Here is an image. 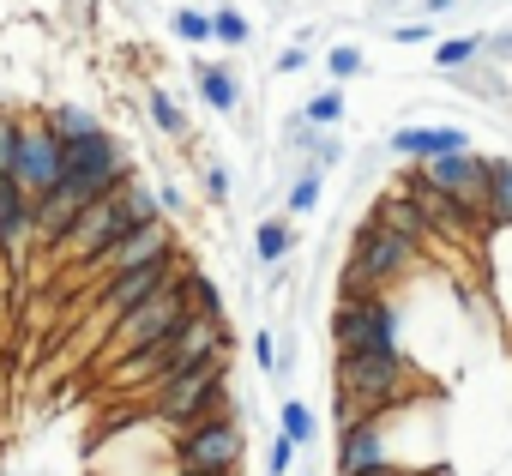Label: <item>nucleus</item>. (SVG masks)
Masks as SVG:
<instances>
[{
  "label": "nucleus",
  "mask_w": 512,
  "mask_h": 476,
  "mask_svg": "<svg viewBox=\"0 0 512 476\" xmlns=\"http://www.w3.org/2000/svg\"><path fill=\"white\" fill-rule=\"evenodd\" d=\"M211 410H229V350H217V356H205V362H193L145 392V416L169 434L211 416Z\"/></svg>",
  "instance_id": "nucleus-1"
},
{
  "label": "nucleus",
  "mask_w": 512,
  "mask_h": 476,
  "mask_svg": "<svg viewBox=\"0 0 512 476\" xmlns=\"http://www.w3.org/2000/svg\"><path fill=\"white\" fill-rule=\"evenodd\" d=\"M332 380H338V398H350L362 416H386V410L410 404V362H404V350H356V356H338Z\"/></svg>",
  "instance_id": "nucleus-2"
},
{
  "label": "nucleus",
  "mask_w": 512,
  "mask_h": 476,
  "mask_svg": "<svg viewBox=\"0 0 512 476\" xmlns=\"http://www.w3.org/2000/svg\"><path fill=\"white\" fill-rule=\"evenodd\" d=\"M416 242L398 229H386L380 217H368L356 229V248H350V266H344V296H374V290H392L410 266H416Z\"/></svg>",
  "instance_id": "nucleus-3"
},
{
  "label": "nucleus",
  "mask_w": 512,
  "mask_h": 476,
  "mask_svg": "<svg viewBox=\"0 0 512 476\" xmlns=\"http://www.w3.org/2000/svg\"><path fill=\"white\" fill-rule=\"evenodd\" d=\"M241 458H247V434L229 410H211V416L169 434V464L175 470H241Z\"/></svg>",
  "instance_id": "nucleus-4"
},
{
  "label": "nucleus",
  "mask_w": 512,
  "mask_h": 476,
  "mask_svg": "<svg viewBox=\"0 0 512 476\" xmlns=\"http://www.w3.org/2000/svg\"><path fill=\"white\" fill-rule=\"evenodd\" d=\"M181 320H187V296H181V272H175L157 296H145L139 308H127V314L103 332V362H115V356H127V350H145V344H157V338H169Z\"/></svg>",
  "instance_id": "nucleus-5"
},
{
  "label": "nucleus",
  "mask_w": 512,
  "mask_h": 476,
  "mask_svg": "<svg viewBox=\"0 0 512 476\" xmlns=\"http://www.w3.org/2000/svg\"><path fill=\"white\" fill-rule=\"evenodd\" d=\"M175 272H181V254H163V260H145V266L109 272V278H103V290H97V296H91V308H85V314H91V338H103V332H109L127 308H139L145 296H157Z\"/></svg>",
  "instance_id": "nucleus-6"
},
{
  "label": "nucleus",
  "mask_w": 512,
  "mask_h": 476,
  "mask_svg": "<svg viewBox=\"0 0 512 476\" xmlns=\"http://www.w3.org/2000/svg\"><path fill=\"white\" fill-rule=\"evenodd\" d=\"M332 344H338V356H356V350H398V308L386 302V290H374V296H344L338 314H332Z\"/></svg>",
  "instance_id": "nucleus-7"
},
{
  "label": "nucleus",
  "mask_w": 512,
  "mask_h": 476,
  "mask_svg": "<svg viewBox=\"0 0 512 476\" xmlns=\"http://www.w3.org/2000/svg\"><path fill=\"white\" fill-rule=\"evenodd\" d=\"M163 254H175V229H169V217H151V223H133L127 235H115V242H109L97 260H85L79 272H85V278H109V272L163 260Z\"/></svg>",
  "instance_id": "nucleus-8"
},
{
  "label": "nucleus",
  "mask_w": 512,
  "mask_h": 476,
  "mask_svg": "<svg viewBox=\"0 0 512 476\" xmlns=\"http://www.w3.org/2000/svg\"><path fill=\"white\" fill-rule=\"evenodd\" d=\"M37 248V211H31V193L19 187V175L0 169V266L7 272H25Z\"/></svg>",
  "instance_id": "nucleus-9"
},
{
  "label": "nucleus",
  "mask_w": 512,
  "mask_h": 476,
  "mask_svg": "<svg viewBox=\"0 0 512 476\" xmlns=\"http://www.w3.org/2000/svg\"><path fill=\"white\" fill-rule=\"evenodd\" d=\"M13 175H19V187H25V193H43V187H55V181L67 175L61 133H55L43 115L19 127V157H13Z\"/></svg>",
  "instance_id": "nucleus-10"
},
{
  "label": "nucleus",
  "mask_w": 512,
  "mask_h": 476,
  "mask_svg": "<svg viewBox=\"0 0 512 476\" xmlns=\"http://www.w3.org/2000/svg\"><path fill=\"white\" fill-rule=\"evenodd\" d=\"M416 175L428 181V187H440L446 199H458V205H470V211H482V187H488V157H476V151H446V157H416ZM488 217V211H482Z\"/></svg>",
  "instance_id": "nucleus-11"
},
{
  "label": "nucleus",
  "mask_w": 512,
  "mask_h": 476,
  "mask_svg": "<svg viewBox=\"0 0 512 476\" xmlns=\"http://www.w3.org/2000/svg\"><path fill=\"white\" fill-rule=\"evenodd\" d=\"M338 476H362V470H380L392 464V446H386V416H356L350 428H338V452H332Z\"/></svg>",
  "instance_id": "nucleus-12"
},
{
  "label": "nucleus",
  "mask_w": 512,
  "mask_h": 476,
  "mask_svg": "<svg viewBox=\"0 0 512 476\" xmlns=\"http://www.w3.org/2000/svg\"><path fill=\"white\" fill-rule=\"evenodd\" d=\"M446 151H470L464 127H398L392 133V157H446Z\"/></svg>",
  "instance_id": "nucleus-13"
},
{
  "label": "nucleus",
  "mask_w": 512,
  "mask_h": 476,
  "mask_svg": "<svg viewBox=\"0 0 512 476\" xmlns=\"http://www.w3.org/2000/svg\"><path fill=\"white\" fill-rule=\"evenodd\" d=\"M374 217H380L386 229H398V235H410V242H416V248H422V242H428V235H434V223H428V217L416 211V199H410V193H386V199L374 205Z\"/></svg>",
  "instance_id": "nucleus-14"
},
{
  "label": "nucleus",
  "mask_w": 512,
  "mask_h": 476,
  "mask_svg": "<svg viewBox=\"0 0 512 476\" xmlns=\"http://www.w3.org/2000/svg\"><path fill=\"white\" fill-rule=\"evenodd\" d=\"M193 79H199V97H205V109H217V115L241 109V85H235V73H229V67L193 61Z\"/></svg>",
  "instance_id": "nucleus-15"
},
{
  "label": "nucleus",
  "mask_w": 512,
  "mask_h": 476,
  "mask_svg": "<svg viewBox=\"0 0 512 476\" xmlns=\"http://www.w3.org/2000/svg\"><path fill=\"white\" fill-rule=\"evenodd\" d=\"M482 211H488V229L512 223V163H506V157H488V187H482Z\"/></svg>",
  "instance_id": "nucleus-16"
},
{
  "label": "nucleus",
  "mask_w": 512,
  "mask_h": 476,
  "mask_svg": "<svg viewBox=\"0 0 512 476\" xmlns=\"http://www.w3.org/2000/svg\"><path fill=\"white\" fill-rule=\"evenodd\" d=\"M290 248H296V235H290L284 217H266L260 229H253V254H260V266H284Z\"/></svg>",
  "instance_id": "nucleus-17"
},
{
  "label": "nucleus",
  "mask_w": 512,
  "mask_h": 476,
  "mask_svg": "<svg viewBox=\"0 0 512 476\" xmlns=\"http://www.w3.org/2000/svg\"><path fill=\"white\" fill-rule=\"evenodd\" d=\"M145 115H151V127L163 133V139H187V115H181V103L157 85V91H145Z\"/></svg>",
  "instance_id": "nucleus-18"
},
{
  "label": "nucleus",
  "mask_w": 512,
  "mask_h": 476,
  "mask_svg": "<svg viewBox=\"0 0 512 476\" xmlns=\"http://www.w3.org/2000/svg\"><path fill=\"white\" fill-rule=\"evenodd\" d=\"M181 296H187V314H205V320H223V296L205 272H181Z\"/></svg>",
  "instance_id": "nucleus-19"
},
{
  "label": "nucleus",
  "mask_w": 512,
  "mask_h": 476,
  "mask_svg": "<svg viewBox=\"0 0 512 476\" xmlns=\"http://www.w3.org/2000/svg\"><path fill=\"white\" fill-rule=\"evenodd\" d=\"M278 434H290L296 446H314L320 422H314V410H308L302 398H284V404H278Z\"/></svg>",
  "instance_id": "nucleus-20"
},
{
  "label": "nucleus",
  "mask_w": 512,
  "mask_h": 476,
  "mask_svg": "<svg viewBox=\"0 0 512 476\" xmlns=\"http://www.w3.org/2000/svg\"><path fill=\"white\" fill-rule=\"evenodd\" d=\"M43 121L61 133V139H73V133H91V127H103L85 103H55V109H43Z\"/></svg>",
  "instance_id": "nucleus-21"
},
{
  "label": "nucleus",
  "mask_w": 512,
  "mask_h": 476,
  "mask_svg": "<svg viewBox=\"0 0 512 476\" xmlns=\"http://www.w3.org/2000/svg\"><path fill=\"white\" fill-rule=\"evenodd\" d=\"M247 37H253V25H247L235 7H217V13H211V43H223V49H247Z\"/></svg>",
  "instance_id": "nucleus-22"
},
{
  "label": "nucleus",
  "mask_w": 512,
  "mask_h": 476,
  "mask_svg": "<svg viewBox=\"0 0 512 476\" xmlns=\"http://www.w3.org/2000/svg\"><path fill=\"white\" fill-rule=\"evenodd\" d=\"M476 55H482V37H452V43L434 49V67H440V73H464Z\"/></svg>",
  "instance_id": "nucleus-23"
},
{
  "label": "nucleus",
  "mask_w": 512,
  "mask_h": 476,
  "mask_svg": "<svg viewBox=\"0 0 512 476\" xmlns=\"http://www.w3.org/2000/svg\"><path fill=\"white\" fill-rule=\"evenodd\" d=\"M302 121H308V127H338V121H344V91L332 85V91L308 97V103H302Z\"/></svg>",
  "instance_id": "nucleus-24"
},
{
  "label": "nucleus",
  "mask_w": 512,
  "mask_h": 476,
  "mask_svg": "<svg viewBox=\"0 0 512 476\" xmlns=\"http://www.w3.org/2000/svg\"><path fill=\"white\" fill-rule=\"evenodd\" d=\"M314 205H320V169L308 163V169H302V175L290 181V217H308Z\"/></svg>",
  "instance_id": "nucleus-25"
},
{
  "label": "nucleus",
  "mask_w": 512,
  "mask_h": 476,
  "mask_svg": "<svg viewBox=\"0 0 512 476\" xmlns=\"http://www.w3.org/2000/svg\"><path fill=\"white\" fill-rule=\"evenodd\" d=\"M19 127H25V115L0 103V169L7 175H13V157H19Z\"/></svg>",
  "instance_id": "nucleus-26"
},
{
  "label": "nucleus",
  "mask_w": 512,
  "mask_h": 476,
  "mask_svg": "<svg viewBox=\"0 0 512 476\" xmlns=\"http://www.w3.org/2000/svg\"><path fill=\"white\" fill-rule=\"evenodd\" d=\"M169 25H175L181 43H211V13H199V7H181Z\"/></svg>",
  "instance_id": "nucleus-27"
},
{
  "label": "nucleus",
  "mask_w": 512,
  "mask_h": 476,
  "mask_svg": "<svg viewBox=\"0 0 512 476\" xmlns=\"http://www.w3.org/2000/svg\"><path fill=\"white\" fill-rule=\"evenodd\" d=\"M326 73H332V85H344V79H356V73H362V49H350V43H338V49L326 55Z\"/></svg>",
  "instance_id": "nucleus-28"
},
{
  "label": "nucleus",
  "mask_w": 512,
  "mask_h": 476,
  "mask_svg": "<svg viewBox=\"0 0 512 476\" xmlns=\"http://www.w3.org/2000/svg\"><path fill=\"white\" fill-rule=\"evenodd\" d=\"M253 362H260V374H278L284 356H278V338L272 332H253Z\"/></svg>",
  "instance_id": "nucleus-29"
},
{
  "label": "nucleus",
  "mask_w": 512,
  "mask_h": 476,
  "mask_svg": "<svg viewBox=\"0 0 512 476\" xmlns=\"http://www.w3.org/2000/svg\"><path fill=\"white\" fill-rule=\"evenodd\" d=\"M296 452H302V446H296L290 434H278V440H272V476H290V464H296Z\"/></svg>",
  "instance_id": "nucleus-30"
},
{
  "label": "nucleus",
  "mask_w": 512,
  "mask_h": 476,
  "mask_svg": "<svg viewBox=\"0 0 512 476\" xmlns=\"http://www.w3.org/2000/svg\"><path fill=\"white\" fill-rule=\"evenodd\" d=\"M205 199H211V205H223V199H229V169H223V163H211V169H205Z\"/></svg>",
  "instance_id": "nucleus-31"
},
{
  "label": "nucleus",
  "mask_w": 512,
  "mask_h": 476,
  "mask_svg": "<svg viewBox=\"0 0 512 476\" xmlns=\"http://www.w3.org/2000/svg\"><path fill=\"white\" fill-rule=\"evenodd\" d=\"M157 205H163V217H175V211H187V193H181L175 181H163V187H157Z\"/></svg>",
  "instance_id": "nucleus-32"
},
{
  "label": "nucleus",
  "mask_w": 512,
  "mask_h": 476,
  "mask_svg": "<svg viewBox=\"0 0 512 476\" xmlns=\"http://www.w3.org/2000/svg\"><path fill=\"white\" fill-rule=\"evenodd\" d=\"M302 67H308V49H302V43H290V49L278 55V73L290 79V73H302Z\"/></svg>",
  "instance_id": "nucleus-33"
},
{
  "label": "nucleus",
  "mask_w": 512,
  "mask_h": 476,
  "mask_svg": "<svg viewBox=\"0 0 512 476\" xmlns=\"http://www.w3.org/2000/svg\"><path fill=\"white\" fill-rule=\"evenodd\" d=\"M392 37H398V43H422V37H428V25H398Z\"/></svg>",
  "instance_id": "nucleus-34"
},
{
  "label": "nucleus",
  "mask_w": 512,
  "mask_h": 476,
  "mask_svg": "<svg viewBox=\"0 0 512 476\" xmlns=\"http://www.w3.org/2000/svg\"><path fill=\"white\" fill-rule=\"evenodd\" d=\"M422 13H428V19H440V13H452V0H422Z\"/></svg>",
  "instance_id": "nucleus-35"
},
{
  "label": "nucleus",
  "mask_w": 512,
  "mask_h": 476,
  "mask_svg": "<svg viewBox=\"0 0 512 476\" xmlns=\"http://www.w3.org/2000/svg\"><path fill=\"white\" fill-rule=\"evenodd\" d=\"M410 476H434V470H410Z\"/></svg>",
  "instance_id": "nucleus-36"
}]
</instances>
